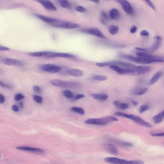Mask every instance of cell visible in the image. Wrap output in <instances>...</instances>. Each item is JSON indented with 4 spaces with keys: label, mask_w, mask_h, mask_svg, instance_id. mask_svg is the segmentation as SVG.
Instances as JSON below:
<instances>
[{
    "label": "cell",
    "mask_w": 164,
    "mask_h": 164,
    "mask_svg": "<svg viewBox=\"0 0 164 164\" xmlns=\"http://www.w3.org/2000/svg\"><path fill=\"white\" fill-rule=\"evenodd\" d=\"M121 56L124 58V59L130 61L140 64H149L164 62V59H147V58L135 57L132 55L125 54L122 55Z\"/></svg>",
    "instance_id": "cell-1"
},
{
    "label": "cell",
    "mask_w": 164,
    "mask_h": 164,
    "mask_svg": "<svg viewBox=\"0 0 164 164\" xmlns=\"http://www.w3.org/2000/svg\"><path fill=\"white\" fill-rule=\"evenodd\" d=\"M117 118L112 116H108L100 118H90L85 121L87 124L97 126H105L112 122H117Z\"/></svg>",
    "instance_id": "cell-2"
},
{
    "label": "cell",
    "mask_w": 164,
    "mask_h": 164,
    "mask_svg": "<svg viewBox=\"0 0 164 164\" xmlns=\"http://www.w3.org/2000/svg\"><path fill=\"white\" fill-rule=\"evenodd\" d=\"M115 116L123 117L128 119L134 121L136 123L143 126L148 128H152V125L150 123L146 122L142 118L132 114H128L119 112H117L115 113Z\"/></svg>",
    "instance_id": "cell-3"
},
{
    "label": "cell",
    "mask_w": 164,
    "mask_h": 164,
    "mask_svg": "<svg viewBox=\"0 0 164 164\" xmlns=\"http://www.w3.org/2000/svg\"><path fill=\"white\" fill-rule=\"evenodd\" d=\"M105 162L111 164H144L143 161L140 160L127 161L116 157H108L104 159Z\"/></svg>",
    "instance_id": "cell-4"
},
{
    "label": "cell",
    "mask_w": 164,
    "mask_h": 164,
    "mask_svg": "<svg viewBox=\"0 0 164 164\" xmlns=\"http://www.w3.org/2000/svg\"><path fill=\"white\" fill-rule=\"evenodd\" d=\"M50 84L54 86L63 88H73L77 87V83L65 81L55 79L51 80L50 82Z\"/></svg>",
    "instance_id": "cell-5"
},
{
    "label": "cell",
    "mask_w": 164,
    "mask_h": 164,
    "mask_svg": "<svg viewBox=\"0 0 164 164\" xmlns=\"http://www.w3.org/2000/svg\"><path fill=\"white\" fill-rule=\"evenodd\" d=\"M51 24L53 26L55 27L66 29H74L80 27L79 25L77 24L61 21L60 20L59 22Z\"/></svg>",
    "instance_id": "cell-6"
},
{
    "label": "cell",
    "mask_w": 164,
    "mask_h": 164,
    "mask_svg": "<svg viewBox=\"0 0 164 164\" xmlns=\"http://www.w3.org/2000/svg\"><path fill=\"white\" fill-rule=\"evenodd\" d=\"M41 69L43 71L53 74L59 72L61 70V68L55 65L45 64L41 67Z\"/></svg>",
    "instance_id": "cell-7"
},
{
    "label": "cell",
    "mask_w": 164,
    "mask_h": 164,
    "mask_svg": "<svg viewBox=\"0 0 164 164\" xmlns=\"http://www.w3.org/2000/svg\"><path fill=\"white\" fill-rule=\"evenodd\" d=\"M82 31L85 33L94 35L101 39L105 38V35L99 30L96 28L84 29Z\"/></svg>",
    "instance_id": "cell-8"
},
{
    "label": "cell",
    "mask_w": 164,
    "mask_h": 164,
    "mask_svg": "<svg viewBox=\"0 0 164 164\" xmlns=\"http://www.w3.org/2000/svg\"><path fill=\"white\" fill-rule=\"evenodd\" d=\"M3 64L10 66H21L22 64L21 61L17 59L9 58H3L1 59Z\"/></svg>",
    "instance_id": "cell-9"
},
{
    "label": "cell",
    "mask_w": 164,
    "mask_h": 164,
    "mask_svg": "<svg viewBox=\"0 0 164 164\" xmlns=\"http://www.w3.org/2000/svg\"><path fill=\"white\" fill-rule=\"evenodd\" d=\"M117 1L121 5L123 11L126 13L132 14L134 13L133 7L129 2L126 1Z\"/></svg>",
    "instance_id": "cell-10"
},
{
    "label": "cell",
    "mask_w": 164,
    "mask_h": 164,
    "mask_svg": "<svg viewBox=\"0 0 164 164\" xmlns=\"http://www.w3.org/2000/svg\"><path fill=\"white\" fill-rule=\"evenodd\" d=\"M16 149L20 150L27 151V152L38 153H43L45 152L44 151L41 149L26 147V146H21V147H17L16 148Z\"/></svg>",
    "instance_id": "cell-11"
},
{
    "label": "cell",
    "mask_w": 164,
    "mask_h": 164,
    "mask_svg": "<svg viewBox=\"0 0 164 164\" xmlns=\"http://www.w3.org/2000/svg\"><path fill=\"white\" fill-rule=\"evenodd\" d=\"M38 2L41 4L45 9L51 11H57V8L52 2L49 1H39Z\"/></svg>",
    "instance_id": "cell-12"
},
{
    "label": "cell",
    "mask_w": 164,
    "mask_h": 164,
    "mask_svg": "<svg viewBox=\"0 0 164 164\" xmlns=\"http://www.w3.org/2000/svg\"><path fill=\"white\" fill-rule=\"evenodd\" d=\"M155 41L149 49H148V51L151 52H153L157 50L161 46V42H162V39L159 36H156L155 38Z\"/></svg>",
    "instance_id": "cell-13"
},
{
    "label": "cell",
    "mask_w": 164,
    "mask_h": 164,
    "mask_svg": "<svg viewBox=\"0 0 164 164\" xmlns=\"http://www.w3.org/2000/svg\"><path fill=\"white\" fill-rule=\"evenodd\" d=\"M151 68L149 67L144 66H137L135 69L136 75H141L147 74L149 72Z\"/></svg>",
    "instance_id": "cell-14"
},
{
    "label": "cell",
    "mask_w": 164,
    "mask_h": 164,
    "mask_svg": "<svg viewBox=\"0 0 164 164\" xmlns=\"http://www.w3.org/2000/svg\"><path fill=\"white\" fill-rule=\"evenodd\" d=\"M60 57L67 58H74L75 56L74 55L67 53H55L52 52L49 55V58Z\"/></svg>",
    "instance_id": "cell-15"
},
{
    "label": "cell",
    "mask_w": 164,
    "mask_h": 164,
    "mask_svg": "<svg viewBox=\"0 0 164 164\" xmlns=\"http://www.w3.org/2000/svg\"><path fill=\"white\" fill-rule=\"evenodd\" d=\"M66 72L67 74L76 77H81L84 74V72L82 70L76 69H68Z\"/></svg>",
    "instance_id": "cell-16"
},
{
    "label": "cell",
    "mask_w": 164,
    "mask_h": 164,
    "mask_svg": "<svg viewBox=\"0 0 164 164\" xmlns=\"http://www.w3.org/2000/svg\"><path fill=\"white\" fill-rule=\"evenodd\" d=\"M35 16L38 18L42 21L48 22V23L52 24L55 23V22H59V20L56 19L52 18L49 17L43 16V15L39 14H36Z\"/></svg>",
    "instance_id": "cell-17"
},
{
    "label": "cell",
    "mask_w": 164,
    "mask_h": 164,
    "mask_svg": "<svg viewBox=\"0 0 164 164\" xmlns=\"http://www.w3.org/2000/svg\"><path fill=\"white\" fill-rule=\"evenodd\" d=\"M105 147L108 151L113 155H117L118 153V150L115 145L113 144L108 143L105 144Z\"/></svg>",
    "instance_id": "cell-18"
},
{
    "label": "cell",
    "mask_w": 164,
    "mask_h": 164,
    "mask_svg": "<svg viewBox=\"0 0 164 164\" xmlns=\"http://www.w3.org/2000/svg\"><path fill=\"white\" fill-rule=\"evenodd\" d=\"M136 55L137 57H143L145 58H147L149 59H163L162 57H159L155 56L152 55H151L149 54L146 53H145L138 51L136 53Z\"/></svg>",
    "instance_id": "cell-19"
},
{
    "label": "cell",
    "mask_w": 164,
    "mask_h": 164,
    "mask_svg": "<svg viewBox=\"0 0 164 164\" xmlns=\"http://www.w3.org/2000/svg\"><path fill=\"white\" fill-rule=\"evenodd\" d=\"M148 90L146 87H139L135 88L132 91V93L136 96H141L145 94Z\"/></svg>",
    "instance_id": "cell-20"
},
{
    "label": "cell",
    "mask_w": 164,
    "mask_h": 164,
    "mask_svg": "<svg viewBox=\"0 0 164 164\" xmlns=\"http://www.w3.org/2000/svg\"><path fill=\"white\" fill-rule=\"evenodd\" d=\"M163 74V72L161 71L156 72L151 78L149 82V84L151 85L154 84L157 82Z\"/></svg>",
    "instance_id": "cell-21"
},
{
    "label": "cell",
    "mask_w": 164,
    "mask_h": 164,
    "mask_svg": "<svg viewBox=\"0 0 164 164\" xmlns=\"http://www.w3.org/2000/svg\"><path fill=\"white\" fill-rule=\"evenodd\" d=\"M164 119V110L162 112L159 113L153 117V121L154 123L156 124H159Z\"/></svg>",
    "instance_id": "cell-22"
},
{
    "label": "cell",
    "mask_w": 164,
    "mask_h": 164,
    "mask_svg": "<svg viewBox=\"0 0 164 164\" xmlns=\"http://www.w3.org/2000/svg\"><path fill=\"white\" fill-rule=\"evenodd\" d=\"M120 14V12L115 9H113L111 10L109 12V16L113 20H117L119 18Z\"/></svg>",
    "instance_id": "cell-23"
},
{
    "label": "cell",
    "mask_w": 164,
    "mask_h": 164,
    "mask_svg": "<svg viewBox=\"0 0 164 164\" xmlns=\"http://www.w3.org/2000/svg\"><path fill=\"white\" fill-rule=\"evenodd\" d=\"M52 52L41 51L30 53L29 55L31 56L34 57H48L51 54Z\"/></svg>",
    "instance_id": "cell-24"
},
{
    "label": "cell",
    "mask_w": 164,
    "mask_h": 164,
    "mask_svg": "<svg viewBox=\"0 0 164 164\" xmlns=\"http://www.w3.org/2000/svg\"><path fill=\"white\" fill-rule=\"evenodd\" d=\"M92 97L94 99L101 101H105L108 99L109 97L107 94L105 93H101V94H95L92 95Z\"/></svg>",
    "instance_id": "cell-25"
},
{
    "label": "cell",
    "mask_w": 164,
    "mask_h": 164,
    "mask_svg": "<svg viewBox=\"0 0 164 164\" xmlns=\"http://www.w3.org/2000/svg\"><path fill=\"white\" fill-rule=\"evenodd\" d=\"M119 31V27L115 25H112L110 26L109 32L112 35H115L118 33Z\"/></svg>",
    "instance_id": "cell-26"
},
{
    "label": "cell",
    "mask_w": 164,
    "mask_h": 164,
    "mask_svg": "<svg viewBox=\"0 0 164 164\" xmlns=\"http://www.w3.org/2000/svg\"><path fill=\"white\" fill-rule=\"evenodd\" d=\"M59 3L63 8L69 9L71 7V5L68 1L65 0H61L59 1Z\"/></svg>",
    "instance_id": "cell-27"
},
{
    "label": "cell",
    "mask_w": 164,
    "mask_h": 164,
    "mask_svg": "<svg viewBox=\"0 0 164 164\" xmlns=\"http://www.w3.org/2000/svg\"><path fill=\"white\" fill-rule=\"evenodd\" d=\"M71 110L73 112L78 113L80 115H83L85 114V111L83 108L77 107H73L71 108Z\"/></svg>",
    "instance_id": "cell-28"
},
{
    "label": "cell",
    "mask_w": 164,
    "mask_h": 164,
    "mask_svg": "<svg viewBox=\"0 0 164 164\" xmlns=\"http://www.w3.org/2000/svg\"><path fill=\"white\" fill-rule=\"evenodd\" d=\"M92 78L93 80L100 81L107 80L108 79L107 77L105 76L101 75H94Z\"/></svg>",
    "instance_id": "cell-29"
},
{
    "label": "cell",
    "mask_w": 164,
    "mask_h": 164,
    "mask_svg": "<svg viewBox=\"0 0 164 164\" xmlns=\"http://www.w3.org/2000/svg\"><path fill=\"white\" fill-rule=\"evenodd\" d=\"M63 94L65 97L68 99H71L74 96L72 92L70 90H64L63 92Z\"/></svg>",
    "instance_id": "cell-30"
},
{
    "label": "cell",
    "mask_w": 164,
    "mask_h": 164,
    "mask_svg": "<svg viewBox=\"0 0 164 164\" xmlns=\"http://www.w3.org/2000/svg\"><path fill=\"white\" fill-rule=\"evenodd\" d=\"M150 109V106L147 105H142L139 108V112L140 113H142Z\"/></svg>",
    "instance_id": "cell-31"
},
{
    "label": "cell",
    "mask_w": 164,
    "mask_h": 164,
    "mask_svg": "<svg viewBox=\"0 0 164 164\" xmlns=\"http://www.w3.org/2000/svg\"><path fill=\"white\" fill-rule=\"evenodd\" d=\"M117 107L121 110H125L128 109V105L126 103L119 102Z\"/></svg>",
    "instance_id": "cell-32"
},
{
    "label": "cell",
    "mask_w": 164,
    "mask_h": 164,
    "mask_svg": "<svg viewBox=\"0 0 164 164\" xmlns=\"http://www.w3.org/2000/svg\"><path fill=\"white\" fill-rule=\"evenodd\" d=\"M34 100L39 104H41L42 102L43 99L41 97L39 96L35 95L33 97Z\"/></svg>",
    "instance_id": "cell-33"
},
{
    "label": "cell",
    "mask_w": 164,
    "mask_h": 164,
    "mask_svg": "<svg viewBox=\"0 0 164 164\" xmlns=\"http://www.w3.org/2000/svg\"><path fill=\"white\" fill-rule=\"evenodd\" d=\"M24 97V96L21 94H17L14 97V100L16 101H19L23 99Z\"/></svg>",
    "instance_id": "cell-34"
},
{
    "label": "cell",
    "mask_w": 164,
    "mask_h": 164,
    "mask_svg": "<svg viewBox=\"0 0 164 164\" xmlns=\"http://www.w3.org/2000/svg\"><path fill=\"white\" fill-rule=\"evenodd\" d=\"M76 11L79 12L84 13L86 11V9L81 6H78L76 7Z\"/></svg>",
    "instance_id": "cell-35"
},
{
    "label": "cell",
    "mask_w": 164,
    "mask_h": 164,
    "mask_svg": "<svg viewBox=\"0 0 164 164\" xmlns=\"http://www.w3.org/2000/svg\"><path fill=\"white\" fill-rule=\"evenodd\" d=\"M149 6H150L151 8H152L154 11L156 10L155 7L152 2L150 1H145Z\"/></svg>",
    "instance_id": "cell-36"
},
{
    "label": "cell",
    "mask_w": 164,
    "mask_h": 164,
    "mask_svg": "<svg viewBox=\"0 0 164 164\" xmlns=\"http://www.w3.org/2000/svg\"><path fill=\"white\" fill-rule=\"evenodd\" d=\"M141 36L144 37L148 36H149V33L146 30H143L141 31L140 32Z\"/></svg>",
    "instance_id": "cell-37"
},
{
    "label": "cell",
    "mask_w": 164,
    "mask_h": 164,
    "mask_svg": "<svg viewBox=\"0 0 164 164\" xmlns=\"http://www.w3.org/2000/svg\"><path fill=\"white\" fill-rule=\"evenodd\" d=\"M33 89L34 91L36 93H40L41 92V88L38 86H34L33 87Z\"/></svg>",
    "instance_id": "cell-38"
},
{
    "label": "cell",
    "mask_w": 164,
    "mask_h": 164,
    "mask_svg": "<svg viewBox=\"0 0 164 164\" xmlns=\"http://www.w3.org/2000/svg\"><path fill=\"white\" fill-rule=\"evenodd\" d=\"M85 97V96L82 94H78L76 95L74 97V99L76 100H79Z\"/></svg>",
    "instance_id": "cell-39"
},
{
    "label": "cell",
    "mask_w": 164,
    "mask_h": 164,
    "mask_svg": "<svg viewBox=\"0 0 164 164\" xmlns=\"http://www.w3.org/2000/svg\"><path fill=\"white\" fill-rule=\"evenodd\" d=\"M150 135L153 137H163L164 132L161 133H151Z\"/></svg>",
    "instance_id": "cell-40"
},
{
    "label": "cell",
    "mask_w": 164,
    "mask_h": 164,
    "mask_svg": "<svg viewBox=\"0 0 164 164\" xmlns=\"http://www.w3.org/2000/svg\"><path fill=\"white\" fill-rule=\"evenodd\" d=\"M101 17L105 20H108V16L106 13L104 11L101 12Z\"/></svg>",
    "instance_id": "cell-41"
},
{
    "label": "cell",
    "mask_w": 164,
    "mask_h": 164,
    "mask_svg": "<svg viewBox=\"0 0 164 164\" xmlns=\"http://www.w3.org/2000/svg\"><path fill=\"white\" fill-rule=\"evenodd\" d=\"M137 28L135 26H133L131 28L130 32L132 34H134L137 31Z\"/></svg>",
    "instance_id": "cell-42"
},
{
    "label": "cell",
    "mask_w": 164,
    "mask_h": 164,
    "mask_svg": "<svg viewBox=\"0 0 164 164\" xmlns=\"http://www.w3.org/2000/svg\"><path fill=\"white\" fill-rule=\"evenodd\" d=\"M12 109L15 112H18L19 111V109L17 105H14L12 107Z\"/></svg>",
    "instance_id": "cell-43"
},
{
    "label": "cell",
    "mask_w": 164,
    "mask_h": 164,
    "mask_svg": "<svg viewBox=\"0 0 164 164\" xmlns=\"http://www.w3.org/2000/svg\"><path fill=\"white\" fill-rule=\"evenodd\" d=\"M0 49L3 51H9L10 50L9 48L3 46H0Z\"/></svg>",
    "instance_id": "cell-44"
},
{
    "label": "cell",
    "mask_w": 164,
    "mask_h": 164,
    "mask_svg": "<svg viewBox=\"0 0 164 164\" xmlns=\"http://www.w3.org/2000/svg\"><path fill=\"white\" fill-rule=\"evenodd\" d=\"M5 97L3 95H0V103L1 104H3L4 102Z\"/></svg>",
    "instance_id": "cell-45"
},
{
    "label": "cell",
    "mask_w": 164,
    "mask_h": 164,
    "mask_svg": "<svg viewBox=\"0 0 164 164\" xmlns=\"http://www.w3.org/2000/svg\"><path fill=\"white\" fill-rule=\"evenodd\" d=\"M0 84H1V86L7 88H11V87L9 86L6 84H4L3 83H2L1 82H0Z\"/></svg>",
    "instance_id": "cell-46"
},
{
    "label": "cell",
    "mask_w": 164,
    "mask_h": 164,
    "mask_svg": "<svg viewBox=\"0 0 164 164\" xmlns=\"http://www.w3.org/2000/svg\"><path fill=\"white\" fill-rule=\"evenodd\" d=\"M105 20L102 18V17L100 18V21L101 22V23L103 25H105L106 24V22Z\"/></svg>",
    "instance_id": "cell-47"
},
{
    "label": "cell",
    "mask_w": 164,
    "mask_h": 164,
    "mask_svg": "<svg viewBox=\"0 0 164 164\" xmlns=\"http://www.w3.org/2000/svg\"><path fill=\"white\" fill-rule=\"evenodd\" d=\"M132 103L135 106H136L138 105V103L136 101L132 100Z\"/></svg>",
    "instance_id": "cell-48"
},
{
    "label": "cell",
    "mask_w": 164,
    "mask_h": 164,
    "mask_svg": "<svg viewBox=\"0 0 164 164\" xmlns=\"http://www.w3.org/2000/svg\"><path fill=\"white\" fill-rule=\"evenodd\" d=\"M119 102L117 101H113V104L115 105V106L117 107L119 105Z\"/></svg>",
    "instance_id": "cell-49"
},
{
    "label": "cell",
    "mask_w": 164,
    "mask_h": 164,
    "mask_svg": "<svg viewBox=\"0 0 164 164\" xmlns=\"http://www.w3.org/2000/svg\"><path fill=\"white\" fill-rule=\"evenodd\" d=\"M19 105L20 107H21V108H23L24 106V104L22 102H20V103Z\"/></svg>",
    "instance_id": "cell-50"
},
{
    "label": "cell",
    "mask_w": 164,
    "mask_h": 164,
    "mask_svg": "<svg viewBox=\"0 0 164 164\" xmlns=\"http://www.w3.org/2000/svg\"><path fill=\"white\" fill-rule=\"evenodd\" d=\"M93 2H95V3H99V1H93Z\"/></svg>",
    "instance_id": "cell-51"
}]
</instances>
